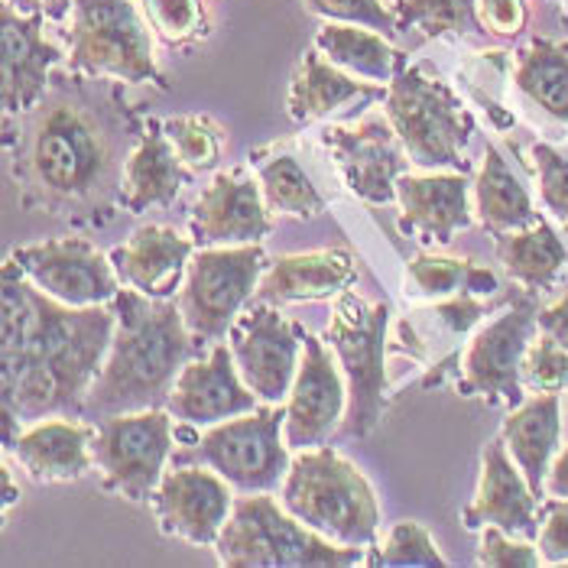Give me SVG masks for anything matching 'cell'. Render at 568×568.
Returning <instances> with one entry per match:
<instances>
[{"instance_id":"6da1fadb","label":"cell","mask_w":568,"mask_h":568,"mask_svg":"<svg viewBox=\"0 0 568 568\" xmlns=\"http://www.w3.org/2000/svg\"><path fill=\"white\" fill-rule=\"evenodd\" d=\"M0 364H3V448L13 445L23 423L49 416H85V399L111 351L114 306L75 308L45 296L7 257L0 273Z\"/></svg>"},{"instance_id":"7a4b0ae2","label":"cell","mask_w":568,"mask_h":568,"mask_svg":"<svg viewBox=\"0 0 568 568\" xmlns=\"http://www.w3.org/2000/svg\"><path fill=\"white\" fill-rule=\"evenodd\" d=\"M111 306L118 325L85 399V419L91 423L114 413L166 406L175 377L199 348L173 300H150L124 286Z\"/></svg>"},{"instance_id":"3957f363","label":"cell","mask_w":568,"mask_h":568,"mask_svg":"<svg viewBox=\"0 0 568 568\" xmlns=\"http://www.w3.org/2000/svg\"><path fill=\"white\" fill-rule=\"evenodd\" d=\"M23 118L27 133L13 160L17 182L49 215L94 205L111 185L121 192L111 133L88 101L59 94Z\"/></svg>"},{"instance_id":"277c9868","label":"cell","mask_w":568,"mask_h":568,"mask_svg":"<svg viewBox=\"0 0 568 568\" xmlns=\"http://www.w3.org/2000/svg\"><path fill=\"white\" fill-rule=\"evenodd\" d=\"M280 504L332 542L371 549L381 529V504L364 471L332 445L293 452Z\"/></svg>"},{"instance_id":"5b68a950","label":"cell","mask_w":568,"mask_h":568,"mask_svg":"<svg viewBox=\"0 0 568 568\" xmlns=\"http://www.w3.org/2000/svg\"><path fill=\"white\" fill-rule=\"evenodd\" d=\"M215 556L224 568H348L364 566L367 549L325 539L261 490L234 497Z\"/></svg>"},{"instance_id":"8992f818","label":"cell","mask_w":568,"mask_h":568,"mask_svg":"<svg viewBox=\"0 0 568 568\" xmlns=\"http://www.w3.org/2000/svg\"><path fill=\"white\" fill-rule=\"evenodd\" d=\"M387 338H390L387 303H371L354 290L342 293L332 303L325 342L335 351L348 384V409L338 429L345 438H367L384 419L387 394H390Z\"/></svg>"},{"instance_id":"52a82bcc","label":"cell","mask_w":568,"mask_h":568,"mask_svg":"<svg viewBox=\"0 0 568 568\" xmlns=\"http://www.w3.org/2000/svg\"><path fill=\"white\" fill-rule=\"evenodd\" d=\"M384 114L394 124L409 163L433 173H468L465 153L475 133V118L452 88L426 72V65H406L387 85Z\"/></svg>"},{"instance_id":"ba28073f","label":"cell","mask_w":568,"mask_h":568,"mask_svg":"<svg viewBox=\"0 0 568 568\" xmlns=\"http://www.w3.org/2000/svg\"><path fill=\"white\" fill-rule=\"evenodd\" d=\"M286 406L261 403L251 413L209 426L189 445H175L173 465H205L219 471L237 494H261L276 490L286 481L293 465V448L283 436Z\"/></svg>"},{"instance_id":"9c48e42d","label":"cell","mask_w":568,"mask_h":568,"mask_svg":"<svg viewBox=\"0 0 568 568\" xmlns=\"http://www.w3.org/2000/svg\"><path fill=\"white\" fill-rule=\"evenodd\" d=\"M65 43V65L75 75L166 88L153 37L133 0H75Z\"/></svg>"},{"instance_id":"30bf717a","label":"cell","mask_w":568,"mask_h":568,"mask_svg":"<svg viewBox=\"0 0 568 568\" xmlns=\"http://www.w3.org/2000/svg\"><path fill=\"white\" fill-rule=\"evenodd\" d=\"M91 458L101 487L131 504L153 500L175 455V416L166 406L94 419Z\"/></svg>"},{"instance_id":"8fae6325","label":"cell","mask_w":568,"mask_h":568,"mask_svg":"<svg viewBox=\"0 0 568 568\" xmlns=\"http://www.w3.org/2000/svg\"><path fill=\"white\" fill-rule=\"evenodd\" d=\"M266 266L261 244L199 247L192 254L175 303L182 308L185 328L202 348L227 338L237 315L254 303Z\"/></svg>"},{"instance_id":"7c38bea8","label":"cell","mask_w":568,"mask_h":568,"mask_svg":"<svg viewBox=\"0 0 568 568\" xmlns=\"http://www.w3.org/2000/svg\"><path fill=\"white\" fill-rule=\"evenodd\" d=\"M536 318L539 308L526 296L478 328L462 354L458 394L481 396L487 403H504L510 409L520 406L526 399L524 357L532 345V332L539 328Z\"/></svg>"},{"instance_id":"4fadbf2b","label":"cell","mask_w":568,"mask_h":568,"mask_svg":"<svg viewBox=\"0 0 568 568\" xmlns=\"http://www.w3.org/2000/svg\"><path fill=\"white\" fill-rule=\"evenodd\" d=\"M306 328L283 318L280 306L251 303L227 332V348L244 384L261 403H286L303 361Z\"/></svg>"},{"instance_id":"5bb4252c","label":"cell","mask_w":568,"mask_h":568,"mask_svg":"<svg viewBox=\"0 0 568 568\" xmlns=\"http://www.w3.org/2000/svg\"><path fill=\"white\" fill-rule=\"evenodd\" d=\"M45 296L65 306H108L124 290L111 254H101L85 237H49L23 244L10 254Z\"/></svg>"},{"instance_id":"9a60e30c","label":"cell","mask_w":568,"mask_h":568,"mask_svg":"<svg viewBox=\"0 0 568 568\" xmlns=\"http://www.w3.org/2000/svg\"><path fill=\"white\" fill-rule=\"evenodd\" d=\"M322 146L351 195L367 205L396 202V179L406 166V150L387 114H371L357 124H332L322 131Z\"/></svg>"},{"instance_id":"2e32d148","label":"cell","mask_w":568,"mask_h":568,"mask_svg":"<svg viewBox=\"0 0 568 568\" xmlns=\"http://www.w3.org/2000/svg\"><path fill=\"white\" fill-rule=\"evenodd\" d=\"M283 406H286L283 436L293 452L325 445L342 429V419L348 409V384H345L342 364L312 332L303 335V361Z\"/></svg>"},{"instance_id":"e0dca14e","label":"cell","mask_w":568,"mask_h":568,"mask_svg":"<svg viewBox=\"0 0 568 568\" xmlns=\"http://www.w3.org/2000/svg\"><path fill=\"white\" fill-rule=\"evenodd\" d=\"M43 13H20L10 0L0 7V104L7 121L43 104L52 69L65 59V52L43 37Z\"/></svg>"},{"instance_id":"ac0fdd59","label":"cell","mask_w":568,"mask_h":568,"mask_svg":"<svg viewBox=\"0 0 568 568\" xmlns=\"http://www.w3.org/2000/svg\"><path fill=\"white\" fill-rule=\"evenodd\" d=\"M153 510L163 536L215 549L234 510V487L205 465H173L153 494Z\"/></svg>"},{"instance_id":"d6986e66","label":"cell","mask_w":568,"mask_h":568,"mask_svg":"<svg viewBox=\"0 0 568 568\" xmlns=\"http://www.w3.org/2000/svg\"><path fill=\"white\" fill-rule=\"evenodd\" d=\"M270 231L273 219L263 202L261 179L247 173V166L212 175L189 212V234L199 247L261 244Z\"/></svg>"},{"instance_id":"ffe728a7","label":"cell","mask_w":568,"mask_h":568,"mask_svg":"<svg viewBox=\"0 0 568 568\" xmlns=\"http://www.w3.org/2000/svg\"><path fill=\"white\" fill-rule=\"evenodd\" d=\"M257 406H261V399L244 384L227 342L212 345L209 357L189 361L182 367V374L175 377L173 394L166 403L175 423L192 426V429L219 426L224 419H234Z\"/></svg>"},{"instance_id":"44dd1931","label":"cell","mask_w":568,"mask_h":568,"mask_svg":"<svg viewBox=\"0 0 568 568\" xmlns=\"http://www.w3.org/2000/svg\"><path fill=\"white\" fill-rule=\"evenodd\" d=\"M462 524L471 532H481L484 526H500L504 532L520 539L539 536V497L507 452L504 438L484 445L478 494L465 507Z\"/></svg>"},{"instance_id":"7402d4cb","label":"cell","mask_w":568,"mask_h":568,"mask_svg":"<svg viewBox=\"0 0 568 568\" xmlns=\"http://www.w3.org/2000/svg\"><path fill=\"white\" fill-rule=\"evenodd\" d=\"M497 306H500V300H487V296L478 300L475 293H458V296L442 300L438 306L419 308L399 322L394 351L409 354L429 367V374L423 381V387L429 390V387L442 384L445 367L458 357L462 338Z\"/></svg>"},{"instance_id":"603a6c76","label":"cell","mask_w":568,"mask_h":568,"mask_svg":"<svg viewBox=\"0 0 568 568\" xmlns=\"http://www.w3.org/2000/svg\"><path fill=\"white\" fill-rule=\"evenodd\" d=\"M399 202V231L416 234L423 244L448 247L458 231L471 227V182L465 173L399 175L396 179Z\"/></svg>"},{"instance_id":"cb8c5ba5","label":"cell","mask_w":568,"mask_h":568,"mask_svg":"<svg viewBox=\"0 0 568 568\" xmlns=\"http://www.w3.org/2000/svg\"><path fill=\"white\" fill-rule=\"evenodd\" d=\"M85 416H49L20 429L7 452L33 484H69L82 481L94 468L91 442L94 423H82Z\"/></svg>"},{"instance_id":"d4e9b609","label":"cell","mask_w":568,"mask_h":568,"mask_svg":"<svg viewBox=\"0 0 568 568\" xmlns=\"http://www.w3.org/2000/svg\"><path fill=\"white\" fill-rule=\"evenodd\" d=\"M357 280V261L348 247L308 251L276 257L263 270L254 303L290 306V303H335Z\"/></svg>"},{"instance_id":"484cf974","label":"cell","mask_w":568,"mask_h":568,"mask_svg":"<svg viewBox=\"0 0 568 568\" xmlns=\"http://www.w3.org/2000/svg\"><path fill=\"white\" fill-rule=\"evenodd\" d=\"M195 251L199 244L192 237H182L175 227L143 224L124 244L111 251V263L124 286L150 300H170L175 290H182L185 270Z\"/></svg>"},{"instance_id":"4316f807","label":"cell","mask_w":568,"mask_h":568,"mask_svg":"<svg viewBox=\"0 0 568 568\" xmlns=\"http://www.w3.org/2000/svg\"><path fill=\"white\" fill-rule=\"evenodd\" d=\"M192 179L182 156L175 153L173 140L160 121H146V128L136 136V146L121 166V205L128 215H143L150 209L173 205L182 185Z\"/></svg>"},{"instance_id":"83f0119b","label":"cell","mask_w":568,"mask_h":568,"mask_svg":"<svg viewBox=\"0 0 568 568\" xmlns=\"http://www.w3.org/2000/svg\"><path fill=\"white\" fill-rule=\"evenodd\" d=\"M374 101H387V88L381 82H361L357 75L328 62L318 49H308L290 85L286 111L296 124H315L345 108H367Z\"/></svg>"},{"instance_id":"f1b7e54d","label":"cell","mask_w":568,"mask_h":568,"mask_svg":"<svg viewBox=\"0 0 568 568\" xmlns=\"http://www.w3.org/2000/svg\"><path fill=\"white\" fill-rule=\"evenodd\" d=\"M562 436V403L559 394L526 396L520 406H514L500 426V438L514 462L520 465L536 497H546V475L552 468V458L559 455Z\"/></svg>"},{"instance_id":"f546056e","label":"cell","mask_w":568,"mask_h":568,"mask_svg":"<svg viewBox=\"0 0 568 568\" xmlns=\"http://www.w3.org/2000/svg\"><path fill=\"white\" fill-rule=\"evenodd\" d=\"M494 254L504 266V273L514 283H520L529 296L552 290L568 263V247L562 244V237L542 219L524 231L497 234Z\"/></svg>"},{"instance_id":"4dcf8cb0","label":"cell","mask_w":568,"mask_h":568,"mask_svg":"<svg viewBox=\"0 0 568 568\" xmlns=\"http://www.w3.org/2000/svg\"><path fill=\"white\" fill-rule=\"evenodd\" d=\"M315 49L335 62L338 69H345L357 79L367 82H394L396 75L409 65L406 52L390 43V37L367 30V27H354V23H328L318 27L315 33Z\"/></svg>"},{"instance_id":"1f68e13d","label":"cell","mask_w":568,"mask_h":568,"mask_svg":"<svg viewBox=\"0 0 568 568\" xmlns=\"http://www.w3.org/2000/svg\"><path fill=\"white\" fill-rule=\"evenodd\" d=\"M475 215L494 237L507 231H524L539 221L526 185L510 170V163L497 146L484 150L481 173L475 182Z\"/></svg>"},{"instance_id":"d6a6232c","label":"cell","mask_w":568,"mask_h":568,"mask_svg":"<svg viewBox=\"0 0 568 568\" xmlns=\"http://www.w3.org/2000/svg\"><path fill=\"white\" fill-rule=\"evenodd\" d=\"M514 85L549 118L568 124V43L536 37L517 52Z\"/></svg>"},{"instance_id":"836d02e7","label":"cell","mask_w":568,"mask_h":568,"mask_svg":"<svg viewBox=\"0 0 568 568\" xmlns=\"http://www.w3.org/2000/svg\"><path fill=\"white\" fill-rule=\"evenodd\" d=\"M497 290H500L497 273L471 261L416 254L406 263V296H416V300H448L458 293L494 296Z\"/></svg>"},{"instance_id":"e575fe53","label":"cell","mask_w":568,"mask_h":568,"mask_svg":"<svg viewBox=\"0 0 568 568\" xmlns=\"http://www.w3.org/2000/svg\"><path fill=\"white\" fill-rule=\"evenodd\" d=\"M257 163L263 202L270 215H286V219H318L325 212V195L318 185L308 179V173L293 160L290 153H273V156H251Z\"/></svg>"},{"instance_id":"d590c367","label":"cell","mask_w":568,"mask_h":568,"mask_svg":"<svg viewBox=\"0 0 568 568\" xmlns=\"http://www.w3.org/2000/svg\"><path fill=\"white\" fill-rule=\"evenodd\" d=\"M394 13L399 33L423 30L426 40L481 33L475 20V0H399Z\"/></svg>"},{"instance_id":"8d00e7d4","label":"cell","mask_w":568,"mask_h":568,"mask_svg":"<svg viewBox=\"0 0 568 568\" xmlns=\"http://www.w3.org/2000/svg\"><path fill=\"white\" fill-rule=\"evenodd\" d=\"M163 128L189 173L202 175L219 170L224 150V131L219 121H212L209 114H175L163 121Z\"/></svg>"},{"instance_id":"74e56055","label":"cell","mask_w":568,"mask_h":568,"mask_svg":"<svg viewBox=\"0 0 568 568\" xmlns=\"http://www.w3.org/2000/svg\"><path fill=\"white\" fill-rule=\"evenodd\" d=\"M364 566L371 568H445L448 559L438 552L433 532L423 524L403 520L396 524L384 542H374L367 549Z\"/></svg>"},{"instance_id":"f35d334b","label":"cell","mask_w":568,"mask_h":568,"mask_svg":"<svg viewBox=\"0 0 568 568\" xmlns=\"http://www.w3.org/2000/svg\"><path fill=\"white\" fill-rule=\"evenodd\" d=\"M143 10L153 33L170 49L202 43L212 37V17L205 0H143Z\"/></svg>"},{"instance_id":"ab89813d","label":"cell","mask_w":568,"mask_h":568,"mask_svg":"<svg viewBox=\"0 0 568 568\" xmlns=\"http://www.w3.org/2000/svg\"><path fill=\"white\" fill-rule=\"evenodd\" d=\"M308 13L328 20V23H354V27H367L377 30L384 37H396L399 23H396L394 10H387L381 0H303Z\"/></svg>"},{"instance_id":"60d3db41","label":"cell","mask_w":568,"mask_h":568,"mask_svg":"<svg viewBox=\"0 0 568 568\" xmlns=\"http://www.w3.org/2000/svg\"><path fill=\"white\" fill-rule=\"evenodd\" d=\"M524 387L529 394H562L568 387V351L546 335L532 342L524 357Z\"/></svg>"},{"instance_id":"b9f144b4","label":"cell","mask_w":568,"mask_h":568,"mask_svg":"<svg viewBox=\"0 0 568 568\" xmlns=\"http://www.w3.org/2000/svg\"><path fill=\"white\" fill-rule=\"evenodd\" d=\"M532 166L539 179L542 205L568 227V160L549 143H532Z\"/></svg>"},{"instance_id":"7bdbcfd3","label":"cell","mask_w":568,"mask_h":568,"mask_svg":"<svg viewBox=\"0 0 568 568\" xmlns=\"http://www.w3.org/2000/svg\"><path fill=\"white\" fill-rule=\"evenodd\" d=\"M478 566L484 568H536L542 566L532 539H520L504 532L500 526H484L478 546Z\"/></svg>"},{"instance_id":"ee69618b","label":"cell","mask_w":568,"mask_h":568,"mask_svg":"<svg viewBox=\"0 0 568 568\" xmlns=\"http://www.w3.org/2000/svg\"><path fill=\"white\" fill-rule=\"evenodd\" d=\"M475 20L484 37L497 43H514L524 37L529 7L526 0H475Z\"/></svg>"},{"instance_id":"f6af8a7d","label":"cell","mask_w":568,"mask_h":568,"mask_svg":"<svg viewBox=\"0 0 568 568\" xmlns=\"http://www.w3.org/2000/svg\"><path fill=\"white\" fill-rule=\"evenodd\" d=\"M539 517L542 524L536 536V549L542 556V566H568V500L546 497Z\"/></svg>"},{"instance_id":"bcb514c9","label":"cell","mask_w":568,"mask_h":568,"mask_svg":"<svg viewBox=\"0 0 568 568\" xmlns=\"http://www.w3.org/2000/svg\"><path fill=\"white\" fill-rule=\"evenodd\" d=\"M536 325H539V332H542L546 338H552L559 348L568 351V296L566 300H559V303H552V306L539 308Z\"/></svg>"},{"instance_id":"7dc6e473","label":"cell","mask_w":568,"mask_h":568,"mask_svg":"<svg viewBox=\"0 0 568 568\" xmlns=\"http://www.w3.org/2000/svg\"><path fill=\"white\" fill-rule=\"evenodd\" d=\"M20 13H43L45 20H65L75 0H10Z\"/></svg>"},{"instance_id":"c3c4849f","label":"cell","mask_w":568,"mask_h":568,"mask_svg":"<svg viewBox=\"0 0 568 568\" xmlns=\"http://www.w3.org/2000/svg\"><path fill=\"white\" fill-rule=\"evenodd\" d=\"M546 497L568 500V445L552 458V468L546 475Z\"/></svg>"},{"instance_id":"681fc988","label":"cell","mask_w":568,"mask_h":568,"mask_svg":"<svg viewBox=\"0 0 568 568\" xmlns=\"http://www.w3.org/2000/svg\"><path fill=\"white\" fill-rule=\"evenodd\" d=\"M0 481H3V514H10V507L20 500V490L13 487V471H10V465L3 462V475H0Z\"/></svg>"}]
</instances>
